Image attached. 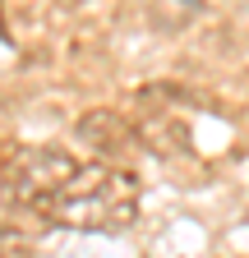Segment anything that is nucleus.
Returning a JSON list of instances; mask_svg holds the SVG:
<instances>
[{
  "label": "nucleus",
  "instance_id": "nucleus-2",
  "mask_svg": "<svg viewBox=\"0 0 249 258\" xmlns=\"http://www.w3.org/2000/svg\"><path fill=\"white\" fill-rule=\"evenodd\" d=\"M74 166L79 161L65 148H46V143L42 148H23V152L10 157V166L0 171V199L33 212L42 199H51V194L74 175Z\"/></svg>",
  "mask_w": 249,
  "mask_h": 258
},
{
  "label": "nucleus",
  "instance_id": "nucleus-1",
  "mask_svg": "<svg viewBox=\"0 0 249 258\" xmlns=\"http://www.w3.org/2000/svg\"><path fill=\"white\" fill-rule=\"evenodd\" d=\"M33 212L55 226H74V231H125L139 217V180L111 161L74 166V175Z\"/></svg>",
  "mask_w": 249,
  "mask_h": 258
},
{
  "label": "nucleus",
  "instance_id": "nucleus-6",
  "mask_svg": "<svg viewBox=\"0 0 249 258\" xmlns=\"http://www.w3.org/2000/svg\"><path fill=\"white\" fill-rule=\"evenodd\" d=\"M0 37H5V28H0Z\"/></svg>",
  "mask_w": 249,
  "mask_h": 258
},
{
  "label": "nucleus",
  "instance_id": "nucleus-3",
  "mask_svg": "<svg viewBox=\"0 0 249 258\" xmlns=\"http://www.w3.org/2000/svg\"><path fill=\"white\" fill-rule=\"evenodd\" d=\"M134 134L139 143H148L157 157H175L190 152V124H184L175 92L171 88H148L139 97V115H134Z\"/></svg>",
  "mask_w": 249,
  "mask_h": 258
},
{
  "label": "nucleus",
  "instance_id": "nucleus-4",
  "mask_svg": "<svg viewBox=\"0 0 249 258\" xmlns=\"http://www.w3.org/2000/svg\"><path fill=\"white\" fill-rule=\"evenodd\" d=\"M79 139L97 157H125V152H134V143H139L134 124L125 120L120 111H83L79 115Z\"/></svg>",
  "mask_w": 249,
  "mask_h": 258
},
{
  "label": "nucleus",
  "instance_id": "nucleus-5",
  "mask_svg": "<svg viewBox=\"0 0 249 258\" xmlns=\"http://www.w3.org/2000/svg\"><path fill=\"white\" fill-rule=\"evenodd\" d=\"M28 235L14 231V226H0V258H28Z\"/></svg>",
  "mask_w": 249,
  "mask_h": 258
}]
</instances>
